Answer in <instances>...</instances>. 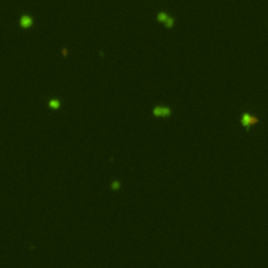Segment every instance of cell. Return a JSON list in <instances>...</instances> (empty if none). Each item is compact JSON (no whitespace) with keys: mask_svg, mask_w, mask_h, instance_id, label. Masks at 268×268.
<instances>
[{"mask_svg":"<svg viewBox=\"0 0 268 268\" xmlns=\"http://www.w3.org/2000/svg\"><path fill=\"white\" fill-rule=\"evenodd\" d=\"M49 105L52 107V108H58L59 106H60V104H59V102L58 101H56V100H52V101H50V103H49Z\"/></svg>","mask_w":268,"mask_h":268,"instance_id":"obj_6","label":"cell"},{"mask_svg":"<svg viewBox=\"0 0 268 268\" xmlns=\"http://www.w3.org/2000/svg\"><path fill=\"white\" fill-rule=\"evenodd\" d=\"M152 113L154 116H163L168 117L172 114V110L168 106H155L152 110Z\"/></svg>","mask_w":268,"mask_h":268,"instance_id":"obj_2","label":"cell"},{"mask_svg":"<svg viewBox=\"0 0 268 268\" xmlns=\"http://www.w3.org/2000/svg\"><path fill=\"white\" fill-rule=\"evenodd\" d=\"M21 25L23 26V27H28V26H30V24H32V19L29 18L28 16H24L21 18Z\"/></svg>","mask_w":268,"mask_h":268,"instance_id":"obj_4","label":"cell"},{"mask_svg":"<svg viewBox=\"0 0 268 268\" xmlns=\"http://www.w3.org/2000/svg\"><path fill=\"white\" fill-rule=\"evenodd\" d=\"M174 23H175L174 18L169 17L168 19H167V21L165 22V27H167V28H172V27L174 26Z\"/></svg>","mask_w":268,"mask_h":268,"instance_id":"obj_5","label":"cell"},{"mask_svg":"<svg viewBox=\"0 0 268 268\" xmlns=\"http://www.w3.org/2000/svg\"><path fill=\"white\" fill-rule=\"evenodd\" d=\"M259 123V118L257 116H253L249 113H243L241 116V124L246 130H249V128L253 125Z\"/></svg>","mask_w":268,"mask_h":268,"instance_id":"obj_1","label":"cell"},{"mask_svg":"<svg viewBox=\"0 0 268 268\" xmlns=\"http://www.w3.org/2000/svg\"><path fill=\"white\" fill-rule=\"evenodd\" d=\"M169 15L168 13H165V12H160V13L157 14V21H158L159 23H165V21H167V19L169 18Z\"/></svg>","mask_w":268,"mask_h":268,"instance_id":"obj_3","label":"cell"}]
</instances>
